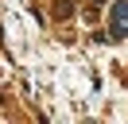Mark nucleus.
<instances>
[{"mask_svg":"<svg viewBox=\"0 0 128 124\" xmlns=\"http://www.w3.org/2000/svg\"><path fill=\"white\" fill-rule=\"evenodd\" d=\"M112 39H124L128 35V0H112V23H109Z\"/></svg>","mask_w":128,"mask_h":124,"instance_id":"obj_1","label":"nucleus"},{"mask_svg":"<svg viewBox=\"0 0 128 124\" xmlns=\"http://www.w3.org/2000/svg\"><path fill=\"white\" fill-rule=\"evenodd\" d=\"M54 16H58V20H70V16H74V4H70V0H58V4H54Z\"/></svg>","mask_w":128,"mask_h":124,"instance_id":"obj_2","label":"nucleus"},{"mask_svg":"<svg viewBox=\"0 0 128 124\" xmlns=\"http://www.w3.org/2000/svg\"><path fill=\"white\" fill-rule=\"evenodd\" d=\"M97 4H109V0H97Z\"/></svg>","mask_w":128,"mask_h":124,"instance_id":"obj_3","label":"nucleus"}]
</instances>
